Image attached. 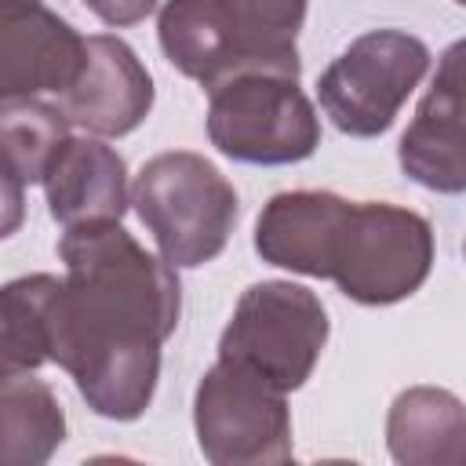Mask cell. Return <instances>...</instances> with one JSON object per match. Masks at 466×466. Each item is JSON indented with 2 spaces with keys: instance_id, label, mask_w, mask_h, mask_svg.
<instances>
[{
  "instance_id": "6da1fadb",
  "label": "cell",
  "mask_w": 466,
  "mask_h": 466,
  "mask_svg": "<svg viewBox=\"0 0 466 466\" xmlns=\"http://www.w3.org/2000/svg\"><path fill=\"white\" fill-rule=\"evenodd\" d=\"M51 306V360L66 368L102 419H138L157 390L160 342L175 331L182 291L175 266L153 258L120 222L73 226Z\"/></svg>"
},
{
  "instance_id": "7a4b0ae2",
  "label": "cell",
  "mask_w": 466,
  "mask_h": 466,
  "mask_svg": "<svg viewBox=\"0 0 466 466\" xmlns=\"http://www.w3.org/2000/svg\"><path fill=\"white\" fill-rule=\"evenodd\" d=\"M131 204L171 266H204L222 255L237 226V193L200 153H160L142 164Z\"/></svg>"
},
{
  "instance_id": "3957f363",
  "label": "cell",
  "mask_w": 466,
  "mask_h": 466,
  "mask_svg": "<svg viewBox=\"0 0 466 466\" xmlns=\"http://www.w3.org/2000/svg\"><path fill=\"white\" fill-rule=\"evenodd\" d=\"M433 262L430 222L393 204H350L328 255V280L364 306H390L422 288Z\"/></svg>"
},
{
  "instance_id": "277c9868",
  "label": "cell",
  "mask_w": 466,
  "mask_h": 466,
  "mask_svg": "<svg viewBox=\"0 0 466 466\" xmlns=\"http://www.w3.org/2000/svg\"><path fill=\"white\" fill-rule=\"evenodd\" d=\"M324 342L328 313L320 299L288 280H262L240 295L218 339V357L237 360L291 393L313 375Z\"/></svg>"
},
{
  "instance_id": "5b68a950",
  "label": "cell",
  "mask_w": 466,
  "mask_h": 466,
  "mask_svg": "<svg viewBox=\"0 0 466 466\" xmlns=\"http://www.w3.org/2000/svg\"><path fill=\"white\" fill-rule=\"evenodd\" d=\"M208 135L244 164H295L320 146V120L295 76L240 73L208 91Z\"/></svg>"
},
{
  "instance_id": "8992f818",
  "label": "cell",
  "mask_w": 466,
  "mask_h": 466,
  "mask_svg": "<svg viewBox=\"0 0 466 466\" xmlns=\"http://www.w3.org/2000/svg\"><path fill=\"white\" fill-rule=\"evenodd\" d=\"M197 444L215 466H277L291 459L284 390L266 375L222 360L200 379L193 400Z\"/></svg>"
},
{
  "instance_id": "52a82bcc",
  "label": "cell",
  "mask_w": 466,
  "mask_h": 466,
  "mask_svg": "<svg viewBox=\"0 0 466 466\" xmlns=\"http://www.w3.org/2000/svg\"><path fill=\"white\" fill-rule=\"evenodd\" d=\"M430 69V47L400 29H371L357 36L317 84L331 124L353 138L382 135L408 95Z\"/></svg>"
},
{
  "instance_id": "ba28073f",
  "label": "cell",
  "mask_w": 466,
  "mask_h": 466,
  "mask_svg": "<svg viewBox=\"0 0 466 466\" xmlns=\"http://www.w3.org/2000/svg\"><path fill=\"white\" fill-rule=\"evenodd\" d=\"M400 167L426 189H466V40L441 55L437 76L400 135Z\"/></svg>"
},
{
  "instance_id": "9c48e42d",
  "label": "cell",
  "mask_w": 466,
  "mask_h": 466,
  "mask_svg": "<svg viewBox=\"0 0 466 466\" xmlns=\"http://www.w3.org/2000/svg\"><path fill=\"white\" fill-rule=\"evenodd\" d=\"M87 36L40 7V0H0V95L36 98L69 91L84 69Z\"/></svg>"
},
{
  "instance_id": "30bf717a",
  "label": "cell",
  "mask_w": 466,
  "mask_h": 466,
  "mask_svg": "<svg viewBox=\"0 0 466 466\" xmlns=\"http://www.w3.org/2000/svg\"><path fill=\"white\" fill-rule=\"evenodd\" d=\"M55 106L73 127L91 135H127L146 120L153 106V80L124 40L98 33L87 36L84 69Z\"/></svg>"
},
{
  "instance_id": "8fae6325",
  "label": "cell",
  "mask_w": 466,
  "mask_h": 466,
  "mask_svg": "<svg viewBox=\"0 0 466 466\" xmlns=\"http://www.w3.org/2000/svg\"><path fill=\"white\" fill-rule=\"evenodd\" d=\"M47 211L66 229L91 222H120L127 211V167L116 149L95 138H69L47 178Z\"/></svg>"
},
{
  "instance_id": "7c38bea8",
  "label": "cell",
  "mask_w": 466,
  "mask_h": 466,
  "mask_svg": "<svg viewBox=\"0 0 466 466\" xmlns=\"http://www.w3.org/2000/svg\"><path fill=\"white\" fill-rule=\"evenodd\" d=\"M346 208L350 200L335 193H317V189L277 193L258 215L255 251L269 266L306 273V277H328L331 237Z\"/></svg>"
},
{
  "instance_id": "4fadbf2b",
  "label": "cell",
  "mask_w": 466,
  "mask_h": 466,
  "mask_svg": "<svg viewBox=\"0 0 466 466\" xmlns=\"http://www.w3.org/2000/svg\"><path fill=\"white\" fill-rule=\"evenodd\" d=\"M157 29L167 62L208 91L244 73V55L222 0H167Z\"/></svg>"
},
{
  "instance_id": "5bb4252c",
  "label": "cell",
  "mask_w": 466,
  "mask_h": 466,
  "mask_svg": "<svg viewBox=\"0 0 466 466\" xmlns=\"http://www.w3.org/2000/svg\"><path fill=\"white\" fill-rule=\"evenodd\" d=\"M390 455L404 466H462L466 462V404L448 390H404L386 422Z\"/></svg>"
},
{
  "instance_id": "9a60e30c",
  "label": "cell",
  "mask_w": 466,
  "mask_h": 466,
  "mask_svg": "<svg viewBox=\"0 0 466 466\" xmlns=\"http://www.w3.org/2000/svg\"><path fill=\"white\" fill-rule=\"evenodd\" d=\"M4 186H7V222L4 229H15L18 218V193L22 186L44 182L55 157L69 142V120L58 106L36 102V98H4Z\"/></svg>"
},
{
  "instance_id": "2e32d148",
  "label": "cell",
  "mask_w": 466,
  "mask_h": 466,
  "mask_svg": "<svg viewBox=\"0 0 466 466\" xmlns=\"http://www.w3.org/2000/svg\"><path fill=\"white\" fill-rule=\"evenodd\" d=\"M233 22L244 73H280L299 80V29L306 22V0H222Z\"/></svg>"
},
{
  "instance_id": "e0dca14e",
  "label": "cell",
  "mask_w": 466,
  "mask_h": 466,
  "mask_svg": "<svg viewBox=\"0 0 466 466\" xmlns=\"http://www.w3.org/2000/svg\"><path fill=\"white\" fill-rule=\"evenodd\" d=\"M4 462L40 466L66 437V419L55 393L29 371H4Z\"/></svg>"
},
{
  "instance_id": "ac0fdd59",
  "label": "cell",
  "mask_w": 466,
  "mask_h": 466,
  "mask_svg": "<svg viewBox=\"0 0 466 466\" xmlns=\"http://www.w3.org/2000/svg\"><path fill=\"white\" fill-rule=\"evenodd\" d=\"M62 280L18 277L4 288V371H33L51 360V306Z\"/></svg>"
},
{
  "instance_id": "d6986e66",
  "label": "cell",
  "mask_w": 466,
  "mask_h": 466,
  "mask_svg": "<svg viewBox=\"0 0 466 466\" xmlns=\"http://www.w3.org/2000/svg\"><path fill=\"white\" fill-rule=\"evenodd\" d=\"M106 25H135V22H142L153 7H157V0H84Z\"/></svg>"
},
{
  "instance_id": "ffe728a7",
  "label": "cell",
  "mask_w": 466,
  "mask_h": 466,
  "mask_svg": "<svg viewBox=\"0 0 466 466\" xmlns=\"http://www.w3.org/2000/svg\"><path fill=\"white\" fill-rule=\"evenodd\" d=\"M455 4H466V0H455Z\"/></svg>"
}]
</instances>
